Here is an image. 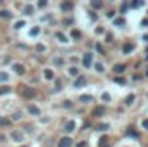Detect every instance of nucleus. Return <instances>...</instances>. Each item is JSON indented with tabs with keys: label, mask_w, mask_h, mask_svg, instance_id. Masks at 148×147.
Listing matches in <instances>:
<instances>
[{
	"label": "nucleus",
	"mask_w": 148,
	"mask_h": 147,
	"mask_svg": "<svg viewBox=\"0 0 148 147\" xmlns=\"http://www.w3.org/2000/svg\"><path fill=\"white\" fill-rule=\"evenodd\" d=\"M7 139H9L12 144H16V146H23V144H26V140H28V133H26L24 130H21V128H12V130L7 133Z\"/></svg>",
	"instance_id": "f257e3e1"
},
{
	"label": "nucleus",
	"mask_w": 148,
	"mask_h": 147,
	"mask_svg": "<svg viewBox=\"0 0 148 147\" xmlns=\"http://www.w3.org/2000/svg\"><path fill=\"white\" fill-rule=\"evenodd\" d=\"M24 114L31 116V118H41L43 116V111H41V106L36 104V102H28L26 107H24Z\"/></svg>",
	"instance_id": "f03ea898"
},
{
	"label": "nucleus",
	"mask_w": 148,
	"mask_h": 147,
	"mask_svg": "<svg viewBox=\"0 0 148 147\" xmlns=\"http://www.w3.org/2000/svg\"><path fill=\"white\" fill-rule=\"evenodd\" d=\"M79 128V119L77 118H71V119H67L66 123H64V126H62V130H64V135H69V137H73V133Z\"/></svg>",
	"instance_id": "7ed1b4c3"
},
{
	"label": "nucleus",
	"mask_w": 148,
	"mask_h": 147,
	"mask_svg": "<svg viewBox=\"0 0 148 147\" xmlns=\"http://www.w3.org/2000/svg\"><path fill=\"white\" fill-rule=\"evenodd\" d=\"M95 61H97V59H95V52H91V50H86V52L81 55V66H83L84 69H91Z\"/></svg>",
	"instance_id": "20e7f679"
},
{
	"label": "nucleus",
	"mask_w": 148,
	"mask_h": 147,
	"mask_svg": "<svg viewBox=\"0 0 148 147\" xmlns=\"http://www.w3.org/2000/svg\"><path fill=\"white\" fill-rule=\"evenodd\" d=\"M10 73L16 74V76H19V78H23V76H26L28 69H26V66H24L23 62H19V61H12V62H10Z\"/></svg>",
	"instance_id": "39448f33"
},
{
	"label": "nucleus",
	"mask_w": 148,
	"mask_h": 147,
	"mask_svg": "<svg viewBox=\"0 0 148 147\" xmlns=\"http://www.w3.org/2000/svg\"><path fill=\"white\" fill-rule=\"evenodd\" d=\"M41 80L43 81H55L57 80V74H55V69L52 66H47L41 69Z\"/></svg>",
	"instance_id": "423d86ee"
},
{
	"label": "nucleus",
	"mask_w": 148,
	"mask_h": 147,
	"mask_svg": "<svg viewBox=\"0 0 148 147\" xmlns=\"http://www.w3.org/2000/svg\"><path fill=\"white\" fill-rule=\"evenodd\" d=\"M98 101H100V104H102V106H109V104L114 102V94H112L110 90H103V92H100Z\"/></svg>",
	"instance_id": "0eeeda50"
},
{
	"label": "nucleus",
	"mask_w": 148,
	"mask_h": 147,
	"mask_svg": "<svg viewBox=\"0 0 148 147\" xmlns=\"http://www.w3.org/2000/svg\"><path fill=\"white\" fill-rule=\"evenodd\" d=\"M21 14H23L24 19L35 16V14H36V7H35V3H24V5L21 7Z\"/></svg>",
	"instance_id": "6e6552de"
},
{
	"label": "nucleus",
	"mask_w": 148,
	"mask_h": 147,
	"mask_svg": "<svg viewBox=\"0 0 148 147\" xmlns=\"http://www.w3.org/2000/svg\"><path fill=\"white\" fill-rule=\"evenodd\" d=\"M53 38H55L60 45H69V43H73L71 38H69V35H67L66 31H55V33H53Z\"/></svg>",
	"instance_id": "1a4fd4ad"
},
{
	"label": "nucleus",
	"mask_w": 148,
	"mask_h": 147,
	"mask_svg": "<svg viewBox=\"0 0 148 147\" xmlns=\"http://www.w3.org/2000/svg\"><path fill=\"white\" fill-rule=\"evenodd\" d=\"M66 74L69 76V78H77V76H81V66H77V64H69L67 68H66Z\"/></svg>",
	"instance_id": "9d476101"
},
{
	"label": "nucleus",
	"mask_w": 148,
	"mask_h": 147,
	"mask_svg": "<svg viewBox=\"0 0 148 147\" xmlns=\"http://www.w3.org/2000/svg\"><path fill=\"white\" fill-rule=\"evenodd\" d=\"M21 97L26 99V101L35 99V97H36V88H33V87H23V90H21Z\"/></svg>",
	"instance_id": "9b49d317"
},
{
	"label": "nucleus",
	"mask_w": 148,
	"mask_h": 147,
	"mask_svg": "<svg viewBox=\"0 0 148 147\" xmlns=\"http://www.w3.org/2000/svg\"><path fill=\"white\" fill-rule=\"evenodd\" d=\"M57 147H74V139L69 135H62L57 140Z\"/></svg>",
	"instance_id": "f8f14e48"
},
{
	"label": "nucleus",
	"mask_w": 148,
	"mask_h": 147,
	"mask_svg": "<svg viewBox=\"0 0 148 147\" xmlns=\"http://www.w3.org/2000/svg\"><path fill=\"white\" fill-rule=\"evenodd\" d=\"M40 35H41V26H40V24L28 28V38H29V40H38Z\"/></svg>",
	"instance_id": "ddd939ff"
},
{
	"label": "nucleus",
	"mask_w": 148,
	"mask_h": 147,
	"mask_svg": "<svg viewBox=\"0 0 148 147\" xmlns=\"http://www.w3.org/2000/svg\"><path fill=\"white\" fill-rule=\"evenodd\" d=\"M76 101H77V104H83V106H88V104H91V102L95 101V97H93L91 94H79Z\"/></svg>",
	"instance_id": "4468645a"
},
{
	"label": "nucleus",
	"mask_w": 148,
	"mask_h": 147,
	"mask_svg": "<svg viewBox=\"0 0 148 147\" xmlns=\"http://www.w3.org/2000/svg\"><path fill=\"white\" fill-rule=\"evenodd\" d=\"M12 73L9 69H0V85H10Z\"/></svg>",
	"instance_id": "2eb2a0df"
},
{
	"label": "nucleus",
	"mask_w": 148,
	"mask_h": 147,
	"mask_svg": "<svg viewBox=\"0 0 148 147\" xmlns=\"http://www.w3.org/2000/svg\"><path fill=\"white\" fill-rule=\"evenodd\" d=\"M91 69H93V71H95L97 74H100V76L107 73V66H105V62H103V61H95Z\"/></svg>",
	"instance_id": "dca6fc26"
},
{
	"label": "nucleus",
	"mask_w": 148,
	"mask_h": 147,
	"mask_svg": "<svg viewBox=\"0 0 148 147\" xmlns=\"http://www.w3.org/2000/svg\"><path fill=\"white\" fill-rule=\"evenodd\" d=\"M66 66V57L64 55H53L52 57V68L53 69H59V68H64Z\"/></svg>",
	"instance_id": "f3484780"
},
{
	"label": "nucleus",
	"mask_w": 148,
	"mask_h": 147,
	"mask_svg": "<svg viewBox=\"0 0 148 147\" xmlns=\"http://www.w3.org/2000/svg\"><path fill=\"white\" fill-rule=\"evenodd\" d=\"M88 85V80H86V76H77L76 80H74V83H73V88H76V90H79V88H84Z\"/></svg>",
	"instance_id": "a211bd4d"
},
{
	"label": "nucleus",
	"mask_w": 148,
	"mask_h": 147,
	"mask_svg": "<svg viewBox=\"0 0 148 147\" xmlns=\"http://www.w3.org/2000/svg\"><path fill=\"white\" fill-rule=\"evenodd\" d=\"M9 118H10V121H12V123L21 121V119L24 118V111H23V109H14L12 112H10V116H9Z\"/></svg>",
	"instance_id": "6ab92c4d"
},
{
	"label": "nucleus",
	"mask_w": 148,
	"mask_h": 147,
	"mask_svg": "<svg viewBox=\"0 0 148 147\" xmlns=\"http://www.w3.org/2000/svg\"><path fill=\"white\" fill-rule=\"evenodd\" d=\"M24 28H28V21H26L24 17L14 21V24H12V30H14V31H21V30H24Z\"/></svg>",
	"instance_id": "aec40b11"
},
{
	"label": "nucleus",
	"mask_w": 148,
	"mask_h": 147,
	"mask_svg": "<svg viewBox=\"0 0 148 147\" xmlns=\"http://www.w3.org/2000/svg\"><path fill=\"white\" fill-rule=\"evenodd\" d=\"M134 49H136V45H134L133 42H126V43H122V54H124V55L133 54V52H134Z\"/></svg>",
	"instance_id": "412c9836"
},
{
	"label": "nucleus",
	"mask_w": 148,
	"mask_h": 147,
	"mask_svg": "<svg viewBox=\"0 0 148 147\" xmlns=\"http://www.w3.org/2000/svg\"><path fill=\"white\" fill-rule=\"evenodd\" d=\"M59 9H60L64 14H71V12H73V9H74V3H73V2H60Z\"/></svg>",
	"instance_id": "4be33fe9"
},
{
	"label": "nucleus",
	"mask_w": 148,
	"mask_h": 147,
	"mask_svg": "<svg viewBox=\"0 0 148 147\" xmlns=\"http://www.w3.org/2000/svg\"><path fill=\"white\" fill-rule=\"evenodd\" d=\"M112 126H110V123H107V121H100L97 126H95V132L97 133H102V132H109Z\"/></svg>",
	"instance_id": "5701e85b"
},
{
	"label": "nucleus",
	"mask_w": 148,
	"mask_h": 147,
	"mask_svg": "<svg viewBox=\"0 0 148 147\" xmlns=\"http://www.w3.org/2000/svg\"><path fill=\"white\" fill-rule=\"evenodd\" d=\"M0 19H2V21H10V19H14L12 10H9V9H0Z\"/></svg>",
	"instance_id": "b1692460"
},
{
	"label": "nucleus",
	"mask_w": 148,
	"mask_h": 147,
	"mask_svg": "<svg viewBox=\"0 0 148 147\" xmlns=\"http://www.w3.org/2000/svg\"><path fill=\"white\" fill-rule=\"evenodd\" d=\"M124 71H126V64H121V62H117V64H114V66H112V73L115 74V76L122 74Z\"/></svg>",
	"instance_id": "393cba45"
},
{
	"label": "nucleus",
	"mask_w": 148,
	"mask_h": 147,
	"mask_svg": "<svg viewBox=\"0 0 148 147\" xmlns=\"http://www.w3.org/2000/svg\"><path fill=\"white\" fill-rule=\"evenodd\" d=\"M134 101H136V94H127V95L124 97V101H122V102H124V106H127V107H129V106H133V104H134Z\"/></svg>",
	"instance_id": "a878e982"
},
{
	"label": "nucleus",
	"mask_w": 148,
	"mask_h": 147,
	"mask_svg": "<svg viewBox=\"0 0 148 147\" xmlns=\"http://www.w3.org/2000/svg\"><path fill=\"white\" fill-rule=\"evenodd\" d=\"M14 123L10 121V118L9 116H0V128H9V126H12Z\"/></svg>",
	"instance_id": "bb28decb"
},
{
	"label": "nucleus",
	"mask_w": 148,
	"mask_h": 147,
	"mask_svg": "<svg viewBox=\"0 0 148 147\" xmlns=\"http://www.w3.org/2000/svg\"><path fill=\"white\" fill-rule=\"evenodd\" d=\"M69 38H71V42L79 40V38H83V33H81L79 30H76V28H71V31H69Z\"/></svg>",
	"instance_id": "cd10ccee"
},
{
	"label": "nucleus",
	"mask_w": 148,
	"mask_h": 147,
	"mask_svg": "<svg viewBox=\"0 0 148 147\" xmlns=\"http://www.w3.org/2000/svg\"><path fill=\"white\" fill-rule=\"evenodd\" d=\"M90 7L93 9V12H97V10L103 9V2H102V0H91V2H90Z\"/></svg>",
	"instance_id": "c85d7f7f"
},
{
	"label": "nucleus",
	"mask_w": 148,
	"mask_h": 147,
	"mask_svg": "<svg viewBox=\"0 0 148 147\" xmlns=\"http://www.w3.org/2000/svg\"><path fill=\"white\" fill-rule=\"evenodd\" d=\"M10 94H12V87L10 85H0V97L10 95Z\"/></svg>",
	"instance_id": "c756f323"
},
{
	"label": "nucleus",
	"mask_w": 148,
	"mask_h": 147,
	"mask_svg": "<svg viewBox=\"0 0 148 147\" xmlns=\"http://www.w3.org/2000/svg\"><path fill=\"white\" fill-rule=\"evenodd\" d=\"M35 50H36V52H40V54H47L48 47H47L45 43H41V42H36V43H35Z\"/></svg>",
	"instance_id": "7c9ffc66"
},
{
	"label": "nucleus",
	"mask_w": 148,
	"mask_h": 147,
	"mask_svg": "<svg viewBox=\"0 0 148 147\" xmlns=\"http://www.w3.org/2000/svg\"><path fill=\"white\" fill-rule=\"evenodd\" d=\"M112 24H114L115 28H122V26H126V19H124V17H119V16H117V17H115L114 21H112Z\"/></svg>",
	"instance_id": "2f4dec72"
},
{
	"label": "nucleus",
	"mask_w": 148,
	"mask_h": 147,
	"mask_svg": "<svg viewBox=\"0 0 148 147\" xmlns=\"http://www.w3.org/2000/svg\"><path fill=\"white\" fill-rule=\"evenodd\" d=\"M114 83H115L117 87H126V85H127V80H126L124 76H115V78H114Z\"/></svg>",
	"instance_id": "473e14b6"
},
{
	"label": "nucleus",
	"mask_w": 148,
	"mask_h": 147,
	"mask_svg": "<svg viewBox=\"0 0 148 147\" xmlns=\"http://www.w3.org/2000/svg\"><path fill=\"white\" fill-rule=\"evenodd\" d=\"M93 31H95V35H98V37H102V35H105V33H107V30H105V26H103V24H97Z\"/></svg>",
	"instance_id": "72a5a7b5"
},
{
	"label": "nucleus",
	"mask_w": 148,
	"mask_h": 147,
	"mask_svg": "<svg viewBox=\"0 0 148 147\" xmlns=\"http://www.w3.org/2000/svg\"><path fill=\"white\" fill-rule=\"evenodd\" d=\"M103 114H105V107L103 106H98V107L93 109V116H97V118H102Z\"/></svg>",
	"instance_id": "f704fd0d"
},
{
	"label": "nucleus",
	"mask_w": 148,
	"mask_h": 147,
	"mask_svg": "<svg viewBox=\"0 0 148 147\" xmlns=\"http://www.w3.org/2000/svg\"><path fill=\"white\" fill-rule=\"evenodd\" d=\"M140 128H141L143 132H147V133H148V116H145V118H141V119H140Z\"/></svg>",
	"instance_id": "c9c22d12"
},
{
	"label": "nucleus",
	"mask_w": 148,
	"mask_h": 147,
	"mask_svg": "<svg viewBox=\"0 0 148 147\" xmlns=\"http://www.w3.org/2000/svg\"><path fill=\"white\" fill-rule=\"evenodd\" d=\"M50 21H52V14L50 12H45V14L40 16V23H50Z\"/></svg>",
	"instance_id": "e433bc0d"
},
{
	"label": "nucleus",
	"mask_w": 148,
	"mask_h": 147,
	"mask_svg": "<svg viewBox=\"0 0 148 147\" xmlns=\"http://www.w3.org/2000/svg\"><path fill=\"white\" fill-rule=\"evenodd\" d=\"M107 144H109V135H102L97 146H98V147H105V146H107Z\"/></svg>",
	"instance_id": "4c0bfd02"
},
{
	"label": "nucleus",
	"mask_w": 148,
	"mask_h": 147,
	"mask_svg": "<svg viewBox=\"0 0 148 147\" xmlns=\"http://www.w3.org/2000/svg\"><path fill=\"white\" fill-rule=\"evenodd\" d=\"M73 24H74L73 17H64V19H62V26H64V28H66V26H69V28H73Z\"/></svg>",
	"instance_id": "58836bf2"
},
{
	"label": "nucleus",
	"mask_w": 148,
	"mask_h": 147,
	"mask_svg": "<svg viewBox=\"0 0 148 147\" xmlns=\"http://www.w3.org/2000/svg\"><path fill=\"white\" fill-rule=\"evenodd\" d=\"M105 17H107V19H110V21H114V19L117 17V12H115L114 9H110V10H107V14H105Z\"/></svg>",
	"instance_id": "ea45409f"
},
{
	"label": "nucleus",
	"mask_w": 148,
	"mask_h": 147,
	"mask_svg": "<svg viewBox=\"0 0 148 147\" xmlns=\"http://www.w3.org/2000/svg\"><path fill=\"white\" fill-rule=\"evenodd\" d=\"M35 7H36V10H38V9H45V7H48V2H45V0L36 2V3H35Z\"/></svg>",
	"instance_id": "a19ab883"
},
{
	"label": "nucleus",
	"mask_w": 148,
	"mask_h": 147,
	"mask_svg": "<svg viewBox=\"0 0 148 147\" xmlns=\"http://www.w3.org/2000/svg\"><path fill=\"white\" fill-rule=\"evenodd\" d=\"M9 139H7V133H3V132H0V146H5V142H7Z\"/></svg>",
	"instance_id": "79ce46f5"
},
{
	"label": "nucleus",
	"mask_w": 148,
	"mask_h": 147,
	"mask_svg": "<svg viewBox=\"0 0 148 147\" xmlns=\"http://www.w3.org/2000/svg\"><path fill=\"white\" fill-rule=\"evenodd\" d=\"M143 5H145V2H133V3H129L131 9H138V7H143Z\"/></svg>",
	"instance_id": "37998d69"
},
{
	"label": "nucleus",
	"mask_w": 148,
	"mask_h": 147,
	"mask_svg": "<svg viewBox=\"0 0 148 147\" xmlns=\"http://www.w3.org/2000/svg\"><path fill=\"white\" fill-rule=\"evenodd\" d=\"M74 147H88V140H79V142H74Z\"/></svg>",
	"instance_id": "c03bdc74"
},
{
	"label": "nucleus",
	"mask_w": 148,
	"mask_h": 147,
	"mask_svg": "<svg viewBox=\"0 0 148 147\" xmlns=\"http://www.w3.org/2000/svg\"><path fill=\"white\" fill-rule=\"evenodd\" d=\"M59 90H62V81L55 80V92H59Z\"/></svg>",
	"instance_id": "a18cd8bd"
},
{
	"label": "nucleus",
	"mask_w": 148,
	"mask_h": 147,
	"mask_svg": "<svg viewBox=\"0 0 148 147\" xmlns=\"http://www.w3.org/2000/svg\"><path fill=\"white\" fill-rule=\"evenodd\" d=\"M73 106H74V102H73V101H69V102H67V101H64V107H69V109H71Z\"/></svg>",
	"instance_id": "49530a36"
},
{
	"label": "nucleus",
	"mask_w": 148,
	"mask_h": 147,
	"mask_svg": "<svg viewBox=\"0 0 148 147\" xmlns=\"http://www.w3.org/2000/svg\"><path fill=\"white\" fill-rule=\"evenodd\" d=\"M127 9H129V3H124V5H121V12H122V10H124V12H126V10H127Z\"/></svg>",
	"instance_id": "de8ad7c7"
},
{
	"label": "nucleus",
	"mask_w": 148,
	"mask_h": 147,
	"mask_svg": "<svg viewBox=\"0 0 148 147\" xmlns=\"http://www.w3.org/2000/svg\"><path fill=\"white\" fill-rule=\"evenodd\" d=\"M90 17H91V19H95V21H97V19H98V16H97V12H93V10H91V12H90Z\"/></svg>",
	"instance_id": "09e8293b"
},
{
	"label": "nucleus",
	"mask_w": 148,
	"mask_h": 147,
	"mask_svg": "<svg viewBox=\"0 0 148 147\" xmlns=\"http://www.w3.org/2000/svg\"><path fill=\"white\" fill-rule=\"evenodd\" d=\"M141 40H143V42H148V33H145V35L141 37Z\"/></svg>",
	"instance_id": "8fccbe9b"
},
{
	"label": "nucleus",
	"mask_w": 148,
	"mask_h": 147,
	"mask_svg": "<svg viewBox=\"0 0 148 147\" xmlns=\"http://www.w3.org/2000/svg\"><path fill=\"white\" fill-rule=\"evenodd\" d=\"M145 78H148V64H147V68H145Z\"/></svg>",
	"instance_id": "3c124183"
},
{
	"label": "nucleus",
	"mask_w": 148,
	"mask_h": 147,
	"mask_svg": "<svg viewBox=\"0 0 148 147\" xmlns=\"http://www.w3.org/2000/svg\"><path fill=\"white\" fill-rule=\"evenodd\" d=\"M17 147H29L28 144H23V146H17Z\"/></svg>",
	"instance_id": "603ef678"
},
{
	"label": "nucleus",
	"mask_w": 148,
	"mask_h": 147,
	"mask_svg": "<svg viewBox=\"0 0 148 147\" xmlns=\"http://www.w3.org/2000/svg\"><path fill=\"white\" fill-rule=\"evenodd\" d=\"M119 147H129V146H119Z\"/></svg>",
	"instance_id": "864d4df0"
},
{
	"label": "nucleus",
	"mask_w": 148,
	"mask_h": 147,
	"mask_svg": "<svg viewBox=\"0 0 148 147\" xmlns=\"http://www.w3.org/2000/svg\"><path fill=\"white\" fill-rule=\"evenodd\" d=\"M0 147H7V146H0Z\"/></svg>",
	"instance_id": "5fc2aeb1"
}]
</instances>
